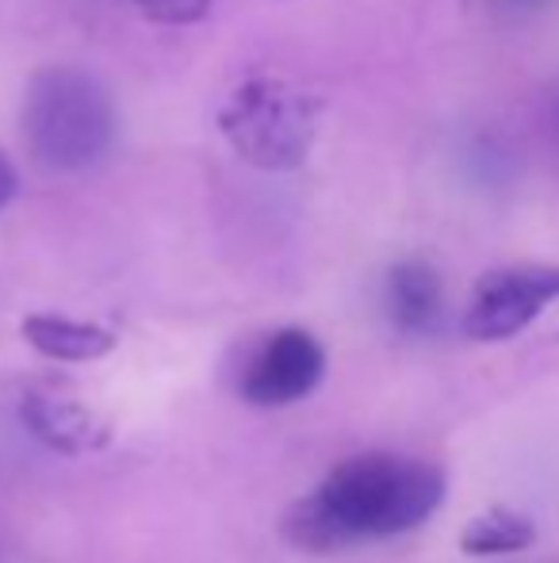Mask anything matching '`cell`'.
<instances>
[{"label":"cell","instance_id":"5","mask_svg":"<svg viewBox=\"0 0 559 563\" xmlns=\"http://www.w3.org/2000/svg\"><path fill=\"white\" fill-rule=\"evenodd\" d=\"M322 372H326V353L318 341L306 330L288 327L257 349L242 372L238 391L254 407H291L322 384Z\"/></svg>","mask_w":559,"mask_h":563},{"label":"cell","instance_id":"11","mask_svg":"<svg viewBox=\"0 0 559 563\" xmlns=\"http://www.w3.org/2000/svg\"><path fill=\"white\" fill-rule=\"evenodd\" d=\"M15 196V169L8 165V157L0 154V211H4V203Z\"/></svg>","mask_w":559,"mask_h":563},{"label":"cell","instance_id":"6","mask_svg":"<svg viewBox=\"0 0 559 563\" xmlns=\"http://www.w3.org/2000/svg\"><path fill=\"white\" fill-rule=\"evenodd\" d=\"M20 418L46 449L66 452V456L100 452L112 441V426L62 387H31L20 399Z\"/></svg>","mask_w":559,"mask_h":563},{"label":"cell","instance_id":"2","mask_svg":"<svg viewBox=\"0 0 559 563\" xmlns=\"http://www.w3.org/2000/svg\"><path fill=\"white\" fill-rule=\"evenodd\" d=\"M23 139L43 169H92L115 142L112 92L77 66L43 69L23 100Z\"/></svg>","mask_w":559,"mask_h":563},{"label":"cell","instance_id":"10","mask_svg":"<svg viewBox=\"0 0 559 563\" xmlns=\"http://www.w3.org/2000/svg\"><path fill=\"white\" fill-rule=\"evenodd\" d=\"M142 15L157 23H172V27H185V23H200L211 12L215 0H131Z\"/></svg>","mask_w":559,"mask_h":563},{"label":"cell","instance_id":"7","mask_svg":"<svg viewBox=\"0 0 559 563\" xmlns=\"http://www.w3.org/2000/svg\"><path fill=\"white\" fill-rule=\"evenodd\" d=\"M383 307H388V319L406 334L433 330L440 319V307H445L437 268L425 261H399L383 280Z\"/></svg>","mask_w":559,"mask_h":563},{"label":"cell","instance_id":"1","mask_svg":"<svg viewBox=\"0 0 559 563\" xmlns=\"http://www.w3.org/2000/svg\"><path fill=\"white\" fill-rule=\"evenodd\" d=\"M314 503L326 514L342 549L418 529L445 498V472L395 452L349 456L322 479Z\"/></svg>","mask_w":559,"mask_h":563},{"label":"cell","instance_id":"3","mask_svg":"<svg viewBox=\"0 0 559 563\" xmlns=\"http://www.w3.org/2000/svg\"><path fill=\"white\" fill-rule=\"evenodd\" d=\"M219 126L246 165L288 173L311 157L318 139V100L283 77H254L223 104Z\"/></svg>","mask_w":559,"mask_h":563},{"label":"cell","instance_id":"12","mask_svg":"<svg viewBox=\"0 0 559 563\" xmlns=\"http://www.w3.org/2000/svg\"><path fill=\"white\" fill-rule=\"evenodd\" d=\"M499 4H506V8H522V12H533V8H545L548 0H499Z\"/></svg>","mask_w":559,"mask_h":563},{"label":"cell","instance_id":"9","mask_svg":"<svg viewBox=\"0 0 559 563\" xmlns=\"http://www.w3.org/2000/svg\"><path fill=\"white\" fill-rule=\"evenodd\" d=\"M537 541V526L525 514L506 510V506H491L479 518H471L460 533L463 556H510V552H525Z\"/></svg>","mask_w":559,"mask_h":563},{"label":"cell","instance_id":"4","mask_svg":"<svg viewBox=\"0 0 559 563\" xmlns=\"http://www.w3.org/2000/svg\"><path fill=\"white\" fill-rule=\"evenodd\" d=\"M559 299V268L510 265L479 276L463 311V334L471 341H506L522 334L533 319Z\"/></svg>","mask_w":559,"mask_h":563},{"label":"cell","instance_id":"8","mask_svg":"<svg viewBox=\"0 0 559 563\" xmlns=\"http://www.w3.org/2000/svg\"><path fill=\"white\" fill-rule=\"evenodd\" d=\"M23 338L31 349H38L51 361H100L115 349V334L97 322L66 319V314H31L23 319Z\"/></svg>","mask_w":559,"mask_h":563}]
</instances>
